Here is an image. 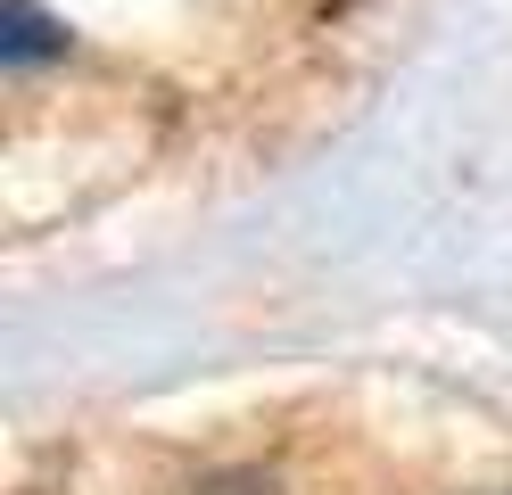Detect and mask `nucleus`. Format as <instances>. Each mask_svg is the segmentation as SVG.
Here are the masks:
<instances>
[{
    "label": "nucleus",
    "mask_w": 512,
    "mask_h": 495,
    "mask_svg": "<svg viewBox=\"0 0 512 495\" xmlns=\"http://www.w3.org/2000/svg\"><path fill=\"white\" fill-rule=\"evenodd\" d=\"M58 50H67V25L42 17L34 0H9L0 9V58L9 66H34V58H58Z\"/></svg>",
    "instance_id": "1"
},
{
    "label": "nucleus",
    "mask_w": 512,
    "mask_h": 495,
    "mask_svg": "<svg viewBox=\"0 0 512 495\" xmlns=\"http://www.w3.org/2000/svg\"><path fill=\"white\" fill-rule=\"evenodd\" d=\"M199 495H273V479H265V471H232V479H215V487H199Z\"/></svg>",
    "instance_id": "2"
}]
</instances>
